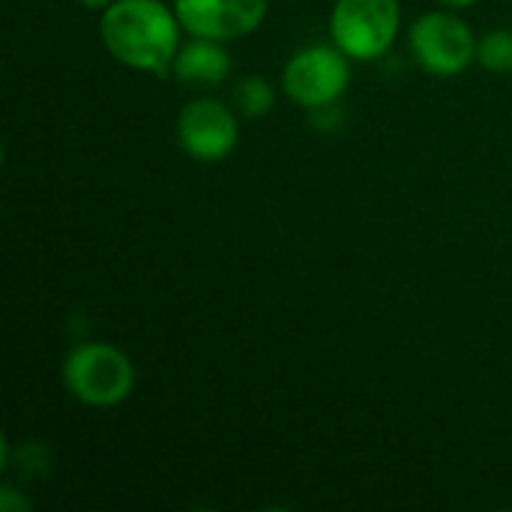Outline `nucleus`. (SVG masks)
Wrapping results in <instances>:
<instances>
[{
  "instance_id": "7",
  "label": "nucleus",
  "mask_w": 512,
  "mask_h": 512,
  "mask_svg": "<svg viewBox=\"0 0 512 512\" xmlns=\"http://www.w3.org/2000/svg\"><path fill=\"white\" fill-rule=\"evenodd\" d=\"M171 6L186 33L231 42L264 24L270 0H174Z\"/></svg>"
},
{
  "instance_id": "6",
  "label": "nucleus",
  "mask_w": 512,
  "mask_h": 512,
  "mask_svg": "<svg viewBox=\"0 0 512 512\" xmlns=\"http://www.w3.org/2000/svg\"><path fill=\"white\" fill-rule=\"evenodd\" d=\"M237 108L201 96L180 108L177 114V144L195 162H222L240 144V120Z\"/></svg>"
},
{
  "instance_id": "2",
  "label": "nucleus",
  "mask_w": 512,
  "mask_h": 512,
  "mask_svg": "<svg viewBox=\"0 0 512 512\" xmlns=\"http://www.w3.org/2000/svg\"><path fill=\"white\" fill-rule=\"evenodd\" d=\"M63 387L87 408H117L135 390V366L111 342H84L63 357Z\"/></svg>"
},
{
  "instance_id": "8",
  "label": "nucleus",
  "mask_w": 512,
  "mask_h": 512,
  "mask_svg": "<svg viewBox=\"0 0 512 512\" xmlns=\"http://www.w3.org/2000/svg\"><path fill=\"white\" fill-rule=\"evenodd\" d=\"M171 75L183 87H198V90L219 87L231 75V54H228L225 42H219V39L192 36L189 42L180 45V51L171 63Z\"/></svg>"
},
{
  "instance_id": "12",
  "label": "nucleus",
  "mask_w": 512,
  "mask_h": 512,
  "mask_svg": "<svg viewBox=\"0 0 512 512\" xmlns=\"http://www.w3.org/2000/svg\"><path fill=\"white\" fill-rule=\"evenodd\" d=\"M444 9H468V6H474L477 0H438Z\"/></svg>"
},
{
  "instance_id": "1",
  "label": "nucleus",
  "mask_w": 512,
  "mask_h": 512,
  "mask_svg": "<svg viewBox=\"0 0 512 512\" xmlns=\"http://www.w3.org/2000/svg\"><path fill=\"white\" fill-rule=\"evenodd\" d=\"M180 18L162 0H114L99 18L105 51L126 69L168 75L180 51Z\"/></svg>"
},
{
  "instance_id": "10",
  "label": "nucleus",
  "mask_w": 512,
  "mask_h": 512,
  "mask_svg": "<svg viewBox=\"0 0 512 512\" xmlns=\"http://www.w3.org/2000/svg\"><path fill=\"white\" fill-rule=\"evenodd\" d=\"M477 63L489 72L507 75L512 72V30H489L480 42H477Z\"/></svg>"
},
{
  "instance_id": "9",
  "label": "nucleus",
  "mask_w": 512,
  "mask_h": 512,
  "mask_svg": "<svg viewBox=\"0 0 512 512\" xmlns=\"http://www.w3.org/2000/svg\"><path fill=\"white\" fill-rule=\"evenodd\" d=\"M276 105V87L264 75H246L234 87V108L243 117H264Z\"/></svg>"
},
{
  "instance_id": "3",
  "label": "nucleus",
  "mask_w": 512,
  "mask_h": 512,
  "mask_svg": "<svg viewBox=\"0 0 512 512\" xmlns=\"http://www.w3.org/2000/svg\"><path fill=\"white\" fill-rule=\"evenodd\" d=\"M333 45L351 60H381L402 30L399 0H336L327 21Z\"/></svg>"
},
{
  "instance_id": "11",
  "label": "nucleus",
  "mask_w": 512,
  "mask_h": 512,
  "mask_svg": "<svg viewBox=\"0 0 512 512\" xmlns=\"http://www.w3.org/2000/svg\"><path fill=\"white\" fill-rule=\"evenodd\" d=\"M78 3H81L84 9H93V12H105L114 0H78Z\"/></svg>"
},
{
  "instance_id": "5",
  "label": "nucleus",
  "mask_w": 512,
  "mask_h": 512,
  "mask_svg": "<svg viewBox=\"0 0 512 512\" xmlns=\"http://www.w3.org/2000/svg\"><path fill=\"white\" fill-rule=\"evenodd\" d=\"M477 36L450 9H432L423 12L411 30H408V45L411 57L417 66L435 78H453L462 75L474 60H477Z\"/></svg>"
},
{
  "instance_id": "4",
  "label": "nucleus",
  "mask_w": 512,
  "mask_h": 512,
  "mask_svg": "<svg viewBox=\"0 0 512 512\" xmlns=\"http://www.w3.org/2000/svg\"><path fill=\"white\" fill-rule=\"evenodd\" d=\"M351 87V57L339 45H306L294 51L282 69V93L306 108L324 111Z\"/></svg>"
}]
</instances>
